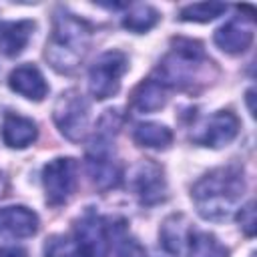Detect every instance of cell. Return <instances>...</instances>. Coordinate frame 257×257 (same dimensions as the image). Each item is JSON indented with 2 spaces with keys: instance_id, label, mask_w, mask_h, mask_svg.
I'll return each mask as SVG.
<instances>
[{
  "instance_id": "cell-1",
  "label": "cell",
  "mask_w": 257,
  "mask_h": 257,
  "mask_svg": "<svg viewBox=\"0 0 257 257\" xmlns=\"http://www.w3.org/2000/svg\"><path fill=\"white\" fill-rule=\"evenodd\" d=\"M243 173L235 167H219L203 175L191 189V199L197 213L209 221H223L233 217L245 195Z\"/></svg>"
},
{
  "instance_id": "cell-2",
  "label": "cell",
  "mask_w": 257,
  "mask_h": 257,
  "mask_svg": "<svg viewBox=\"0 0 257 257\" xmlns=\"http://www.w3.org/2000/svg\"><path fill=\"white\" fill-rule=\"evenodd\" d=\"M90 26L64 8H56L52 18V34L46 42L44 56L58 72H72L90 46Z\"/></svg>"
},
{
  "instance_id": "cell-3",
  "label": "cell",
  "mask_w": 257,
  "mask_h": 257,
  "mask_svg": "<svg viewBox=\"0 0 257 257\" xmlns=\"http://www.w3.org/2000/svg\"><path fill=\"white\" fill-rule=\"evenodd\" d=\"M211 58H207L203 44L191 38L173 40V48L157 66V78L165 88L191 90L199 82L209 80Z\"/></svg>"
},
{
  "instance_id": "cell-4",
  "label": "cell",
  "mask_w": 257,
  "mask_h": 257,
  "mask_svg": "<svg viewBox=\"0 0 257 257\" xmlns=\"http://www.w3.org/2000/svg\"><path fill=\"white\" fill-rule=\"evenodd\" d=\"M52 118L56 128L68 139V141H82L88 133V120H90V106L88 100L82 96V92L70 88L64 90L52 108Z\"/></svg>"
},
{
  "instance_id": "cell-5",
  "label": "cell",
  "mask_w": 257,
  "mask_h": 257,
  "mask_svg": "<svg viewBox=\"0 0 257 257\" xmlns=\"http://www.w3.org/2000/svg\"><path fill=\"white\" fill-rule=\"evenodd\" d=\"M128 58L120 50L102 52L88 70V90L96 100L110 98L120 88V78L126 72Z\"/></svg>"
},
{
  "instance_id": "cell-6",
  "label": "cell",
  "mask_w": 257,
  "mask_h": 257,
  "mask_svg": "<svg viewBox=\"0 0 257 257\" xmlns=\"http://www.w3.org/2000/svg\"><path fill=\"white\" fill-rule=\"evenodd\" d=\"M110 143H112V139L94 133L90 139V145L86 149V157H84L86 173H88L90 181L102 191L118 187V183L122 179L120 167L112 157V145Z\"/></svg>"
},
{
  "instance_id": "cell-7",
  "label": "cell",
  "mask_w": 257,
  "mask_h": 257,
  "mask_svg": "<svg viewBox=\"0 0 257 257\" xmlns=\"http://www.w3.org/2000/svg\"><path fill=\"white\" fill-rule=\"evenodd\" d=\"M74 243L82 257H108L110 231L106 221L94 211L82 213L74 225Z\"/></svg>"
},
{
  "instance_id": "cell-8",
  "label": "cell",
  "mask_w": 257,
  "mask_h": 257,
  "mask_svg": "<svg viewBox=\"0 0 257 257\" xmlns=\"http://www.w3.org/2000/svg\"><path fill=\"white\" fill-rule=\"evenodd\" d=\"M78 165L72 157H58L44 165L42 169V185L46 193V201L54 207L68 201L76 187Z\"/></svg>"
},
{
  "instance_id": "cell-9",
  "label": "cell",
  "mask_w": 257,
  "mask_h": 257,
  "mask_svg": "<svg viewBox=\"0 0 257 257\" xmlns=\"http://www.w3.org/2000/svg\"><path fill=\"white\" fill-rule=\"evenodd\" d=\"M131 189L143 205H157L167 197V181L163 167L151 159L139 161L131 171Z\"/></svg>"
},
{
  "instance_id": "cell-10",
  "label": "cell",
  "mask_w": 257,
  "mask_h": 257,
  "mask_svg": "<svg viewBox=\"0 0 257 257\" xmlns=\"http://www.w3.org/2000/svg\"><path fill=\"white\" fill-rule=\"evenodd\" d=\"M237 133H239L237 114L231 110H217L199 126L195 135H191V139L203 147L221 149L227 147L237 137Z\"/></svg>"
},
{
  "instance_id": "cell-11",
  "label": "cell",
  "mask_w": 257,
  "mask_h": 257,
  "mask_svg": "<svg viewBox=\"0 0 257 257\" xmlns=\"http://www.w3.org/2000/svg\"><path fill=\"white\" fill-rule=\"evenodd\" d=\"M253 16H235L215 30V44L227 54H241L253 44Z\"/></svg>"
},
{
  "instance_id": "cell-12",
  "label": "cell",
  "mask_w": 257,
  "mask_h": 257,
  "mask_svg": "<svg viewBox=\"0 0 257 257\" xmlns=\"http://www.w3.org/2000/svg\"><path fill=\"white\" fill-rule=\"evenodd\" d=\"M38 215L24 205H10L0 209V235L24 239L38 231Z\"/></svg>"
},
{
  "instance_id": "cell-13",
  "label": "cell",
  "mask_w": 257,
  "mask_h": 257,
  "mask_svg": "<svg viewBox=\"0 0 257 257\" xmlns=\"http://www.w3.org/2000/svg\"><path fill=\"white\" fill-rule=\"evenodd\" d=\"M8 86L28 100H42L48 94V84L34 64H20L8 76Z\"/></svg>"
},
{
  "instance_id": "cell-14",
  "label": "cell",
  "mask_w": 257,
  "mask_h": 257,
  "mask_svg": "<svg viewBox=\"0 0 257 257\" xmlns=\"http://www.w3.org/2000/svg\"><path fill=\"white\" fill-rule=\"evenodd\" d=\"M38 137L36 122L22 114H6L2 122V141L10 149H26Z\"/></svg>"
},
{
  "instance_id": "cell-15",
  "label": "cell",
  "mask_w": 257,
  "mask_h": 257,
  "mask_svg": "<svg viewBox=\"0 0 257 257\" xmlns=\"http://www.w3.org/2000/svg\"><path fill=\"white\" fill-rule=\"evenodd\" d=\"M34 30L32 20H16V22H4L0 24V50L6 56H18Z\"/></svg>"
},
{
  "instance_id": "cell-16",
  "label": "cell",
  "mask_w": 257,
  "mask_h": 257,
  "mask_svg": "<svg viewBox=\"0 0 257 257\" xmlns=\"http://www.w3.org/2000/svg\"><path fill=\"white\" fill-rule=\"evenodd\" d=\"M165 104H167V88L155 78L143 80L133 90L131 106L137 112H155V110H161Z\"/></svg>"
},
{
  "instance_id": "cell-17",
  "label": "cell",
  "mask_w": 257,
  "mask_h": 257,
  "mask_svg": "<svg viewBox=\"0 0 257 257\" xmlns=\"http://www.w3.org/2000/svg\"><path fill=\"white\" fill-rule=\"evenodd\" d=\"M189 223L183 215H171L169 219H165L161 231H159V237H161V243L165 247V251H169L171 255H181L185 243L189 241Z\"/></svg>"
},
{
  "instance_id": "cell-18",
  "label": "cell",
  "mask_w": 257,
  "mask_h": 257,
  "mask_svg": "<svg viewBox=\"0 0 257 257\" xmlns=\"http://www.w3.org/2000/svg\"><path fill=\"white\" fill-rule=\"evenodd\" d=\"M133 139L139 147L165 151L173 143V131L159 122H139L133 131Z\"/></svg>"
},
{
  "instance_id": "cell-19",
  "label": "cell",
  "mask_w": 257,
  "mask_h": 257,
  "mask_svg": "<svg viewBox=\"0 0 257 257\" xmlns=\"http://www.w3.org/2000/svg\"><path fill=\"white\" fill-rule=\"evenodd\" d=\"M189 257H229V249L207 231L189 233Z\"/></svg>"
},
{
  "instance_id": "cell-20",
  "label": "cell",
  "mask_w": 257,
  "mask_h": 257,
  "mask_svg": "<svg viewBox=\"0 0 257 257\" xmlns=\"http://www.w3.org/2000/svg\"><path fill=\"white\" fill-rule=\"evenodd\" d=\"M128 8L131 10L122 16V26L128 32L145 34L159 22V12L149 4H137V6H128Z\"/></svg>"
},
{
  "instance_id": "cell-21",
  "label": "cell",
  "mask_w": 257,
  "mask_h": 257,
  "mask_svg": "<svg viewBox=\"0 0 257 257\" xmlns=\"http://www.w3.org/2000/svg\"><path fill=\"white\" fill-rule=\"evenodd\" d=\"M225 12H227V4L223 2H195L183 6L179 16L185 22H211Z\"/></svg>"
},
{
  "instance_id": "cell-22",
  "label": "cell",
  "mask_w": 257,
  "mask_h": 257,
  "mask_svg": "<svg viewBox=\"0 0 257 257\" xmlns=\"http://www.w3.org/2000/svg\"><path fill=\"white\" fill-rule=\"evenodd\" d=\"M44 257H80L76 243L66 235H52L44 243Z\"/></svg>"
},
{
  "instance_id": "cell-23",
  "label": "cell",
  "mask_w": 257,
  "mask_h": 257,
  "mask_svg": "<svg viewBox=\"0 0 257 257\" xmlns=\"http://www.w3.org/2000/svg\"><path fill=\"white\" fill-rule=\"evenodd\" d=\"M237 219L241 223V229L247 237H253L255 235V229H257V221H255V203L249 201L245 207H239L237 211Z\"/></svg>"
},
{
  "instance_id": "cell-24",
  "label": "cell",
  "mask_w": 257,
  "mask_h": 257,
  "mask_svg": "<svg viewBox=\"0 0 257 257\" xmlns=\"http://www.w3.org/2000/svg\"><path fill=\"white\" fill-rule=\"evenodd\" d=\"M118 257H149L145 253V249L135 241V239H122L120 247H118Z\"/></svg>"
},
{
  "instance_id": "cell-25",
  "label": "cell",
  "mask_w": 257,
  "mask_h": 257,
  "mask_svg": "<svg viewBox=\"0 0 257 257\" xmlns=\"http://www.w3.org/2000/svg\"><path fill=\"white\" fill-rule=\"evenodd\" d=\"M0 257H28L22 247H0Z\"/></svg>"
},
{
  "instance_id": "cell-26",
  "label": "cell",
  "mask_w": 257,
  "mask_h": 257,
  "mask_svg": "<svg viewBox=\"0 0 257 257\" xmlns=\"http://www.w3.org/2000/svg\"><path fill=\"white\" fill-rule=\"evenodd\" d=\"M247 104H249V112L253 116L255 114V108H253V90H247Z\"/></svg>"
},
{
  "instance_id": "cell-27",
  "label": "cell",
  "mask_w": 257,
  "mask_h": 257,
  "mask_svg": "<svg viewBox=\"0 0 257 257\" xmlns=\"http://www.w3.org/2000/svg\"><path fill=\"white\" fill-rule=\"evenodd\" d=\"M2 191H4V177H2V173H0V195H2Z\"/></svg>"
}]
</instances>
